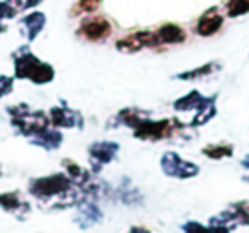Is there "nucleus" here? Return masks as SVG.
<instances>
[{"mask_svg": "<svg viewBox=\"0 0 249 233\" xmlns=\"http://www.w3.org/2000/svg\"><path fill=\"white\" fill-rule=\"evenodd\" d=\"M14 70L18 79H28L36 85H43L55 79V70L50 63L39 62L28 46H22L21 50L14 53Z\"/></svg>", "mask_w": 249, "mask_h": 233, "instance_id": "1", "label": "nucleus"}, {"mask_svg": "<svg viewBox=\"0 0 249 233\" xmlns=\"http://www.w3.org/2000/svg\"><path fill=\"white\" fill-rule=\"evenodd\" d=\"M12 116V124L21 131L24 136H35L39 131L48 128V117L41 111H29L26 104L9 107Z\"/></svg>", "mask_w": 249, "mask_h": 233, "instance_id": "2", "label": "nucleus"}, {"mask_svg": "<svg viewBox=\"0 0 249 233\" xmlns=\"http://www.w3.org/2000/svg\"><path fill=\"white\" fill-rule=\"evenodd\" d=\"M70 191V175L55 174L36 179L29 185V192L38 199H50L53 196H65Z\"/></svg>", "mask_w": 249, "mask_h": 233, "instance_id": "3", "label": "nucleus"}, {"mask_svg": "<svg viewBox=\"0 0 249 233\" xmlns=\"http://www.w3.org/2000/svg\"><path fill=\"white\" fill-rule=\"evenodd\" d=\"M178 121L174 119H160V121H150L149 117L143 119L140 124H137L133 128V134L139 140H150V141H157V140H164V138H169L174 131V124Z\"/></svg>", "mask_w": 249, "mask_h": 233, "instance_id": "4", "label": "nucleus"}, {"mask_svg": "<svg viewBox=\"0 0 249 233\" xmlns=\"http://www.w3.org/2000/svg\"><path fill=\"white\" fill-rule=\"evenodd\" d=\"M160 167H162V172L169 177H176V179H191L195 175H198L200 168H198L196 164H191V162H186L179 157L174 151H167L164 153V157L160 158Z\"/></svg>", "mask_w": 249, "mask_h": 233, "instance_id": "5", "label": "nucleus"}, {"mask_svg": "<svg viewBox=\"0 0 249 233\" xmlns=\"http://www.w3.org/2000/svg\"><path fill=\"white\" fill-rule=\"evenodd\" d=\"M159 45H162V43H160L157 33L137 31L128 36H124V38L118 39L116 50L123 53H137L143 48H157Z\"/></svg>", "mask_w": 249, "mask_h": 233, "instance_id": "6", "label": "nucleus"}, {"mask_svg": "<svg viewBox=\"0 0 249 233\" xmlns=\"http://www.w3.org/2000/svg\"><path fill=\"white\" fill-rule=\"evenodd\" d=\"M111 34V22L106 17H87L80 22L79 36H82L87 41H103L109 38Z\"/></svg>", "mask_w": 249, "mask_h": 233, "instance_id": "7", "label": "nucleus"}, {"mask_svg": "<svg viewBox=\"0 0 249 233\" xmlns=\"http://www.w3.org/2000/svg\"><path fill=\"white\" fill-rule=\"evenodd\" d=\"M222 26H224V16L218 12V7H210L200 16L195 26V33L203 38H210L220 31Z\"/></svg>", "mask_w": 249, "mask_h": 233, "instance_id": "8", "label": "nucleus"}, {"mask_svg": "<svg viewBox=\"0 0 249 233\" xmlns=\"http://www.w3.org/2000/svg\"><path fill=\"white\" fill-rule=\"evenodd\" d=\"M120 150V145L113 143V141H97V143L89 147V155L92 158V162H96L97 170L101 168V165L109 164L114 158V155Z\"/></svg>", "mask_w": 249, "mask_h": 233, "instance_id": "9", "label": "nucleus"}, {"mask_svg": "<svg viewBox=\"0 0 249 233\" xmlns=\"http://www.w3.org/2000/svg\"><path fill=\"white\" fill-rule=\"evenodd\" d=\"M50 117H52L53 126H56V128H73V126L82 128V123H84L80 113L69 109V107H65V106L53 107V109L50 111Z\"/></svg>", "mask_w": 249, "mask_h": 233, "instance_id": "10", "label": "nucleus"}, {"mask_svg": "<svg viewBox=\"0 0 249 233\" xmlns=\"http://www.w3.org/2000/svg\"><path fill=\"white\" fill-rule=\"evenodd\" d=\"M156 33L162 45H179V43L186 41V33H184V29L178 24H173V22L162 24Z\"/></svg>", "mask_w": 249, "mask_h": 233, "instance_id": "11", "label": "nucleus"}, {"mask_svg": "<svg viewBox=\"0 0 249 233\" xmlns=\"http://www.w3.org/2000/svg\"><path fill=\"white\" fill-rule=\"evenodd\" d=\"M215 114H217V107H215V96L205 97L203 102L198 106L196 114H195L193 121H191V126H203L210 119H213Z\"/></svg>", "mask_w": 249, "mask_h": 233, "instance_id": "12", "label": "nucleus"}, {"mask_svg": "<svg viewBox=\"0 0 249 233\" xmlns=\"http://www.w3.org/2000/svg\"><path fill=\"white\" fill-rule=\"evenodd\" d=\"M63 141V134L56 130H43L39 131L38 134H35V140L31 141L33 145H38L41 148H46V150H56V148L62 145Z\"/></svg>", "mask_w": 249, "mask_h": 233, "instance_id": "13", "label": "nucleus"}, {"mask_svg": "<svg viewBox=\"0 0 249 233\" xmlns=\"http://www.w3.org/2000/svg\"><path fill=\"white\" fill-rule=\"evenodd\" d=\"M21 24L26 28V36H28V41H35L36 36L43 31L46 24V17L43 12H31L29 16H26L21 21Z\"/></svg>", "mask_w": 249, "mask_h": 233, "instance_id": "14", "label": "nucleus"}, {"mask_svg": "<svg viewBox=\"0 0 249 233\" xmlns=\"http://www.w3.org/2000/svg\"><path fill=\"white\" fill-rule=\"evenodd\" d=\"M205 97L201 96L198 90H191L190 94L183 96L181 99H178L174 102V109L179 111V113H186V111H196L198 106L203 102Z\"/></svg>", "mask_w": 249, "mask_h": 233, "instance_id": "15", "label": "nucleus"}, {"mask_svg": "<svg viewBox=\"0 0 249 233\" xmlns=\"http://www.w3.org/2000/svg\"><path fill=\"white\" fill-rule=\"evenodd\" d=\"M205 157L212 160H220V158H231L234 155V147L229 143H212L201 150Z\"/></svg>", "mask_w": 249, "mask_h": 233, "instance_id": "16", "label": "nucleus"}, {"mask_svg": "<svg viewBox=\"0 0 249 233\" xmlns=\"http://www.w3.org/2000/svg\"><path fill=\"white\" fill-rule=\"evenodd\" d=\"M147 117H149V113L142 109H137V107H126V109L120 111V114H118V119L130 128H135L137 124H140Z\"/></svg>", "mask_w": 249, "mask_h": 233, "instance_id": "17", "label": "nucleus"}, {"mask_svg": "<svg viewBox=\"0 0 249 233\" xmlns=\"http://www.w3.org/2000/svg\"><path fill=\"white\" fill-rule=\"evenodd\" d=\"M218 68L217 63H205V65L198 67L195 70H188V72L178 73L176 79L178 80H195V79H201V77H207L210 73H213Z\"/></svg>", "mask_w": 249, "mask_h": 233, "instance_id": "18", "label": "nucleus"}, {"mask_svg": "<svg viewBox=\"0 0 249 233\" xmlns=\"http://www.w3.org/2000/svg\"><path fill=\"white\" fill-rule=\"evenodd\" d=\"M224 7L227 17H241L249 12V0H224Z\"/></svg>", "mask_w": 249, "mask_h": 233, "instance_id": "19", "label": "nucleus"}, {"mask_svg": "<svg viewBox=\"0 0 249 233\" xmlns=\"http://www.w3.org/2000/svg\"><path fill=\"white\" fill-rule=\"evenodd\" d=\"M0 204L5 211H18L19 208H28V202H22L19 198L18 192H5V194H0Z\"/></svg>", "mask_w": 249, "mask_h": 233, "instance_id": "20", "label": "nucleus"}, {"mask_svg": "<svg viewBox=\"0 0 249 233\" xmlns=\"http://www.w3.org/2000/svg\"><path fill=\"white\" fill-rule=\"evenodd\" d=\"M237 225H249V201H239L231 206Z\"/></svg>", "mask_w": 249, "mask_h": 233, "instance_id": "21", "label": "nucleus"}, {"mask_svg": "<svg viewBox=\"0 0 249 233\" xmlns=\"http://www.w3.org/2000/svg\"><path fill=\"white\" fill-rule=\"evenodd\" d=\"M101 0H79L72 9V16H79V14H89L94 12L99 7Z\"/></svg>", "mask_w": 249, "mask_h": 233, "instance_id": "22", "label": "nucleus"}, {"mask_svg": "<svg viewBox=\"0 0 249 233\" xmlns=\"http://www.w3.org/2000/svg\"><path fill=\"white\" fill-rule=\"evenodd\" d=\"M82 215L86 216L87 219H89L90 223H96L99 221L101 218H103V213L97 209V206H92V204H87L82 208Z\"/></svg>", "mask_w": 249, "mask_h": 233, "instance_id": "23", "label": "nucleus"}, {"mask_svg": "<svg viewBox=\"0 0 249 233\" xmlns=\"http://www.w3.org/2000/svg\"><path fill=\"white\" fill-rule=\"evenodd\" d=\"M14 89V79L7 75H0V97L7 96Z\"/></svg>", "mask_w": 249, "mask_h": 233, "instance_id": "24", "label": "nucleus"}, {"mask_svg": "<svg viewBox=\"0 0 249 233\" xmlns=\"http://www.w3.org/2000/svg\"><path fill=\"white\" fill-rule=\"evenodd\" d=\"M18 14V9L14 7L12 4L9 2H0V21L2 19H11Z\"/></svg>", "mask_w": 249, "mask_h": 233, "instance_id": "25", "label": "nucleus"}, {"mask_svg": "<svg viewBox=\"0 0 249 233\" xmlns=\"http://www.w3.org/2000/svg\"><path fill=\"white\" fill-rule=\"evenodd\" d=\"M184 232H195V230H208V226H203L200 223H195V221H190L183 226Z\"/></svg>", "mask_w": 249, "mask_h": 233, "instance_id": "26", "label": "nucleus"}, {"mask_svg": "<svg viewBox=\"0 0 249 233\" xmlns=\"http://www.w3.org/2000/svg\"><path fill=\"white\" fill-rule=\"evenodd\" d=\"M43 0H24V5L22 7L24 9H31V7H36L38 4H41Z\"/></svg>", "mask_w": 249, "mask_h": 233, "instance_id": "27", "label": "nucleus"}, {"mask_svg": "<svg viewBox=\"0 0 249 233\" xmlns=\"http://www.w3.org/2000/svg\"><path fill=\"white\" fill-rule=\"evenodd\" d=\"M241 165L246 168V170H249V155H248L246 158H242V160H241Z\"/></svg>", "mask_w": 249, "mask_h": 233, "instance_id": "28", "label": "nucleus"}, {"mask_svg": "<svg viewBox=\"0 0 249 233\" xmlns=\"http://www.w3.org/2000/svg\"><path fill=\"white\" fill-rule=\"evenodd\" d=\"M9 4H12L14 7H21L24 2H22V0H9Z\"/></svg>", "mask_w": 249, "mask_h": 233, "instance_id": "29", "label": "nucleus"}, {"mask_svg": "<svg viewBox=\"0 0 249 233\" xmlns=\"http://www.w3.org/2000/svg\"><path fill=\"white\" fill-rule=\"evenodd\" d=\"M4 29H5V28H4V26L0 24V33H4Z\"/></svg>", "mask_w": 249, "mask_h": 233, "instance_id": "30", "label": "nucleus"}, {"mask_svg": "<svg viewBox=\"0 0 249 233\" xmlns=\"http://www.w3.org/2000/svg\"><path fill=\"white\" fill-rule=\"evenodd\" d=\"M248 182H249V177H248Z\"/></svg>", "mask_w": 249, "mask_h": 233, "instance_id": "31", "label": "nucleus"}]
</instances>
